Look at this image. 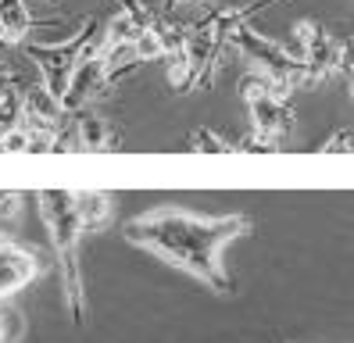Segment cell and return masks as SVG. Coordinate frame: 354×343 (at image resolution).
<instances>
[{
  "instance_id": "1",
  "label": "cell",
  "mask_w": 354,
  "mask_h": 343,
  "mask_svg": "<svg viewBox=\"0 0 354 343\" xmlns=\"http://www.w3.org/2000/svg\"><path fill=\"white\" fill-rule=\"evenodd\" d=\"M251 232L247 214H194L186 207H151L126 222V240L151 250L165 265L201 279L207 290L229 293L225 247Z\"/></svg>"
},
{
  "instance_id": "2",
  "label": "cell",
  "mask_w": 354,
  "mask_h": 343,
  "mask_svg": "<svg viewBox=\"0 0 354 343\" xmlns=\"http://www.w3.org/2000/svg\"><path fill=\"white\" fill-rule=\"evenodd\" d=\"M36 204H39V219L47 225L54 261H57L65 308L75 326H82L86 322V290H82V268H79V240H82V229L86 225H82L68 189H47L36 197Z\"/></svg>"
},
{
  "instance_id": "3",
  "label": "cell",
  "mask_w": 354,
  "mask_h": 343,
  "mask_svg": "<svg viewBox=\"0 0 354 343\" xmlns=\"http://www.w3.org/2000/svg\"><path fill=\"white\" fill-rule=\"evenodd\" d=\"M240 97L251 111V136L243 140V150H276V143L294 129L290 100L276 97L268 90V79L254 68L240 79Z\"/></svg>"
},
{
  "instance_id": "4",
  "label": "cell",
  "mask_w": 354,
  "mask_h": 343,
  "mask_svg": "<svg viewBox=\"0 0 354 343\" xmlns=\"http://www.w3.org/2000/svg\"><path fill=\"white\" fill-rule=\"evenodd\" d=\"M44 265H39V254L15 243V240H0V300H8L15 293H22L26 286H32Z\"/></svg>"
},
{
  "instance_id": "5",
  "label": "cell",
  "mask_w": 354,
  "mask_h": 343,
  "mask_svg": "<svg viewBox=\"0 0 354 343\" xmlns=\"http://www.w3.org/2000/svg\"><path fill=\"white\" fill-rule=\"evenodd\" d=\"M72 136H75L79 150H108V147H115L111 125L100 115L86 111V107H82V111H72Z\"/></svg>"
},
{
  "instance_id": "6",
  "label": "cell",
  "mask_w": 354,
  "mask_h": 343,
  "mask_svg": "<svg viewBox=\"0 0 354 343\" xmlns=\"http://www.w3.org/2000/svg\"><path fill=\"white\" fill-rule=\"evenodd\" d=\"M72 201H75V211H79V219H82V225H86V229H97L111 214V197H108V193L79 189V193H72Z\"/></svg>"
},
{
  "instance_id": "7",
  "label": "cell",
  "mask_w": 354,
  "mask_h": 343,
  "mask_svg": "<svg viewBox=\"0 0 354 343\" xmlns=\"http://www.w3.org/2000/svg\"><path fill=\"white\" fill-rule=\"evenodd\" d=\"M26 333V318L18 308H11L8 300H0V343H18Z\"/></svg>"
},
{
  "instance_id": "8",
  "label": "cell",
  "mask_w": 354,
  "mask_h": 343,
  "mask_svg": "<svg viewBox=\"0 0 354 343\" xmlns=\"http://www.w3.org/2000/svg\"><path fill=\"white\" fill-rule=\"evenodd\" d=\"M133 54H136V61H158V57H165V43H161V36H158V21H154V29H143L136 39H133Z\"/></svg>"
},
{
  "instance_id": "9",
  "label": "cell",
  "mask_w": 354,
  "mask_h": 343,
  "mask_svg": "<svg viewBox=\"0 0 354 343\" xmlns=\"http://www.w3.org/2000/svg\"><path fill=\"white\" fill-rule=\"evenodd\" d=\"M190 147H194V150H236L233 143H225L218 133H212V129H194Z\"/></svg>"
},
{
  "instance_id": "10",
  "label": "cell",
  "mask_w": 354,
  "mask_h": 343,
  "mask_svg": "<svg viewBox=\"0 0 354 343\" xmlns=\"http://www.w3.org/2000/svg\"><path fill=\"white\" fill-rule=\"evenodd\" d=\"M347 140H351L347 133H337L329 143H322V150H347Z\"/></svg>"
},
{
  "instance_id": "11",
  "label": "cell",
  "mask_w": 354,
  "mask_h": 343,
  "mask_svg": "<svg viewBox=\"0 0 354 343\" xmlns=\"http://www.w3.org/2000/svg\"><path fill=\"white\" fill-rule=\"evenodd\" d=\"M179 4H201V0H179Z\"/></svg>"
},
{
  "instance_id": "12",
  "label": "cell",
  "mask_w": 354,
  "mask_h": 343,
  "mask_svg": "<svg viewBox=\"0 0 354 343\" xmlns=\"http://www.w3.org/2000/svg\"><path fill=\"white\" fill-rule=\"evenodd\" d=\"M0 240H4V232H0Z\"/></svg>"
}]
</instances>
